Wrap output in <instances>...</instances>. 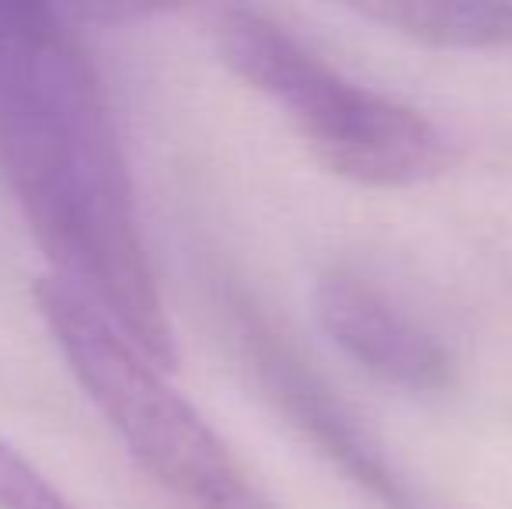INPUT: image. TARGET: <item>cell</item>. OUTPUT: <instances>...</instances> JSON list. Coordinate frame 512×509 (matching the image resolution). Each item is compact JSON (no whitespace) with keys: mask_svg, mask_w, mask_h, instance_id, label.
I'll return each instance as SVG.
<instances>
[{"mask_svg":"<svg viewBox=\"0 0 512 509\" xmlns=\"http://www.w3.org/2000/svg\"><path fill=\"white\" fill-rule=\"evenodd\" d=\"M0 171L56 276L157 367H171L175 332L140 238L108 91L53 7L0 0Z\"/></svg>","mask_w":512,"mask_h":509,"instance_id":"6da1fadb","label":"cell"},{"mask_svg":"<svg viewBox=\"0 0 512 509\" xmlns=\"http://www.w3.org/2000/svg\"><path fill=\"white\" fill-rule=\"evenodd\" d=\"M223 63L286 112L310 154L335 175L373 189H408L453 164V143L432 119L342 77L279 21L223 7L213 21Z\"/></svg>","mask_w":512,"mask_h":509,"instance_id":"7a4b0ae2","label":"cell"},{"mask_svg":"<svg viewBox=\"0 0 512 509\" xmlns=\"http://www.w3.org/2000/svg\"><path fill=\"white\" fill-rule=\"evenodd\" d=\"M35 300L70 374L150 478L196 509H265L227 443L84 293L46 276Z\"/></svg>","mask_w":512,"mask_h":509,"instance_id":"3957f363","label":"cell"},{"mask_svg":"<svg viewBox=\"0 0 512 509\" xmlns=\"http://www.w3.org/2000/svg\"><path fill=\"white\" fill-rule=\"evenodd\" d=\"M237 332H241L251 370L258 374L265 394L300 429L310 447L321 450L377 506L422 509L394 471V464L384 457V450L377 447V440L359 426L356 415L331 394L328 384L317 381L314 370H307V363L255 311H241Z\"/></svg>","mask_w":512,"mask_h":509,"instance_id":"277c9868","label":"cell"},{"mask_svg":"<svg viewBox=\"0 0 512 509\" xmlns=\"http://www.w3.org/2000/svg\"><path fill=\"white\" fill-rule=\"evenodd\" d=\"M314 307L324 332L373 377L408 391H443L457 377L450 349L359 272H324Z\"/></svg>","mask_w":512,"mask_h":509,"instance_id":"5b68a950","label":"cell"},{"mask_svg":"<svg viewBox=\"0 0 512 509\" xmlns=\"http://www.w3.org/2000/svg\"><path fill=\"white\" fill-rule=\"evenodd\" d=\"M359 14L391 25L405 39L429 49H506L512 46V4L481 0H398L366 4Z\"/></svg>","mask_w":512,"mask_h":509,"instance_id":"8992f818","label":"cell"},{"mask_svg":"<svg viewBox=\"0 0 512 509\" xmlns=\"http://www.w3.org/2000/svg\"><path fill=\"white\" fill-rule=\"evenodd\" d=\"M0 509H77L35 468L0 436Z\"/></svg>","mask_w":512,"mask_h":509,"instance_id":"52a82bcc","label":"cell"}]
</instances>
